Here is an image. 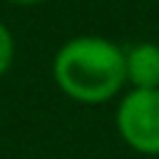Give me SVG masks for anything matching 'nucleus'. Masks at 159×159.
I'll return each instance as SVG.
<instances>
[{
	"label": "nucleus",
	"mask_w": 159,
	"mask_h": 159,
	"mask_svg": "<svg viewBox=\"0 0 159 159\" xmlns=\"http://www.w3.org/2000/svg\"><path fill=\"white\" fill-rule=\"evenodd\" d=\"M124 77L132 89H159V45L144 40L124 47Z\"/></svg>",
	"instance_id": "nucleus-3"
},
{
	"label": "nucleus",
	"mask_w": 159,
	"mask_h": 159,
	"mask_svg": "<svg viewBox=\"0 0 159 159\" xmlns=\"http://www.w3.org/2000/svg\"><path fill=\"white\" fill-rule=\"evenodd\" d=\"M7 2H12V5H37L42 0H7Z\"/></svg>",
	"instance_id": "nucleus-5"
},
{
	"label": "nucleus",
	"mask_w": 159,
	"mask_h": 159,
	"mask_svg": "<svg viewBox=\"0 0 159 159\" xmlns=\"http://www.w3.org/2000/svg\"><path fill=\"white\" fill-rule=\"evenodd\" d=\"M52 80L80 104H104L127 84L124 47L102 35L70 37L52 57Z\"/></svg>",
	"instance_id": "nucleus-1"
},
{
	"label": "nucleus",
	"mask_w": 159,
	"mask_h": 159,
	"mask_svg": "<svg viewBox=\"0 0 159 159\" xmlns=\"http://www.w3.org/2000/svg\"><path fill=\"white\" fill-rule=\"evenodd\" d=\"M119 139L142 157H159V89H127L114 109Z\"/></svg>",
	"instance_id": "nucleus-2"
},
{
	"label": "nucleus",
	"mask_w": 159,
	"mask_h": 159,
	"mask_svg": "<svg viewBox=\"0 0 159 159\" xmlns=\"http://www.w3.org/2000/svg\"><path fill=\"white\" fill-rule=\"evenodd\" d=\"M15 60V40H12V32L0 22V77L10 70Z\"/></svg>",
	"instance_id": "nucleus-4"
},
{
	"label": "nucleus",
	"mask_w": 159,
	"mask_h": 159,
	"mask_svg": "<svg viewBox=\"0 0 159 159\" xmlns=\"http://www.w3.org/2000/svg\"><path fill=\"white\" fill-rule=\"evenodd\" d=\"M154 2H159V0H154Z\"/></svg>",
	"instance_id": "nucleus-6"
}]
</instances>
